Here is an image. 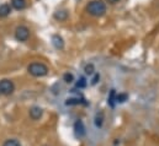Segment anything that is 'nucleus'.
<instances>
[{"instance_id":"1","label":"nucleus","mask_w":159,"mask_h":146,"mask_svg":"<svg viewBox=\"0 0 159 146\" xmlns=\"http://www.w3.org/2000/svg\"><path fill=\"white\" fill-rule=\"evenodd\" d=\"M86 11L91 16L100 17V16L105 15V12H106V5L101 0H91L88 4V6H86Z\"/></svg>"},{"instance_id":"2","label":"nucleus","mask_w":159,"mask_h":146,"mask_svg":"<svg viewBox=\"0 0 159 146\" xmlns=\"http://www.w3.org/2000/svg\"><path fill=\"white\" fill-rule=\"evenodd\" d=\"M27 71L35 77H42L48 74V68L43 63H31L27 68Z\"/></svg>"},{"instance_id":"3","label":"nucleus","mask_w":159,"mask_h":146,"mask_svg":"<svg viewBox=\"0 0 159 146\" xmlns=\"http://www.w3.org/2000/svg\"><path fill=\"white\" fill-rule=\"evenodd\" d=\"M14 90H15V85H14L12 81L6 80V79L0 81V93L1 95L9 96V95H11L14 92Z\"/></svg>"},{"instance_id":"4","label":"nucleus","mask_w":159,"mask_h":146,"mask_svg":"<svg viewBox=\"0 0 159 146\" xmlns=\"http://www.w3.org/2000/svg\"><path fill=\"white\" fill-rule=\"evenodd\" d=\"M30 37V30L26 26H19L15 30V38L20 42H26Z\"/></svg>"},{"instance_id":"5","label":"nucleus","mask_w":159,"mask_h":146,"mask_svg":"<svg viewBox=\"0 0 159 146\" xmlns=\"http://www.w3.org/2000/svg\"><path fill=\"white\" fill-rule=\"evenodd\" d=\"M74 134L77 138H83L85 135V127L81 120H77L74 123Z\"/></svg>"},{"instance_id":"6","label":"nucleus","mask_w":159,"mask_h":146,"mask_svg":"<svg viewBox=\"0 0 159 146\" xmlns=\"http://www.w3.org/2000/svg\"><path fill=\"white\" fill-rule=\"evenodd\" d=\"M42 114H43V110L39 106H34L30 108V118L34 120H39L42 117Z\"/></svg>"},{"instance_id":"7","label":"nucleus","mask_w":159,"mask_h":146,"mask_svg":"<svg viewBox=\"0 0 159 146\" xmlns=\"http://www.w3.org/2000/svg\"><path fill=\"white\" fill-rule=\"evenodd\" d=\"M52 44L58 50H61V49L64 48V41H63V38L59 36V35H53L52 36Z\"/></svg>"},{"instance_id":"8","label":"nucleus","mask_w":159,"mask_h":146,"mask_svg":"<svg viewBox=\"0 0 159 146\" xmlns=\"http://www.w3.org/2000/svg\"><path fill=\"white\" fill-rule=\"evenodd\" d=\"M53 16L58 21H66L68 19V12H67V10H58V11L54 12Z\"/></svg>"},{"instance_id":"9","label":"nucleus","mask_w":159,"mask_h":146,"mask_svg":"<svg viewBox=\"0 0 159 146\" xmlns=\"http://www.w3.org/2000/svg\"><path fill=\"white\" fill-rule=\"evenodd\" d=\"M11 6L15 10H24L26 7V0H11Z\"/></svg>"},{"instance_id":"10","label":"nucleus","mask_w":159,"mask_h":146,"mask_svg":"<svg viewBox=\"0 0 159 146\" xmlns=\"http://www.w3.org/2000/svg\"><path fill=\"white\" fill-rule=\"evenodd\" d=\"M11 12V7L9 4H2L0 5V17H6Z\"/></svg>"},{"instance_id":"11","label":"nucleus","mask_w":159,"mask_h":146,"mask_svg":"<svg viewBox=\"0 0 159 146\" xmlns=\"http://www.w3.org/2000/svg\"><path fill=\"white\" fill-rule=\"evenodd\" d=\"M116 91L115 90H111L110 91V95L107 97V103L110 107H115V103H116Z\"/></svg>"},{"instance_id":"12","label":"nucleus","mask_w":159,"mask_h":146,"mask_svg":"<svg viewBox=\"0 0 159 146\" xmlns=\"http://www.w3.org/2000/svg\"><path fill=\"white\" fill-rule=\"evenodd\" d=\"M80 103H84V105H85L84 100H79V98H68V100L66 101V105H67V106H75V105H80Z\"/></svg>"},{"instance_id":"13","label":"nucleus","mask_w":159,"mask_h":146,"mask_svg":"<svg viewBox=\"0 0 159 146\" xmlns=\"http://www.w3.org/2000/svg\"><path fill=\"white\" fill-rule=\"evenodd\" d=\"M102 123H104V114L100 112V113H98L96 117H95V125H96L98 128H101V127H102Z\"/></svg>"},{"instance_id":"14","label":"nucleus","mask_w":159,"mask_h":146,"mask_svg":"<svg viewBox=\"0 0 159 146\" xmlns=\"http://www.w3.org/2000/svg\"><path fill=\"white\" fill-rule=\"evenodd\" d=\"M128 100V95L127 93H119L116 95V102L117 103H123Z\"/></svg>"},{"instance_id":"15","label":"nucleus","mask_w":159,"mask_h":146,"mask_svg":"<svg viewBox=\"0 0 159 146\" xmlns=\"http://www.w3.org/2000/svg\"><path fill=\"white\" fill-rule=\"evenodd\" d=\"M2 146H21L20 145V143L17 141V140H15V139H9V140H6Z\"/></svg>"},{"instance_id":"16","label":"nucleus","mask_w":159,"mask_h":146,"mask_svg":"<svg viewBox=\"0 0 159 146\" xmlns=\"http://www.w3.org/2000/svg\"><path fill=\"white\" fill-rule=\"evenodd\" d=\"M84 71H85L86 75H93L94 71H95V68H94V65H93V64H88V65H85Z\"/></svg>"},{"instance_id":"17","label":"nucleus","mask_w":159,"mask_h":146,"mask_svg":"<svg viewBox=\"0 0 159 146\" xmlns=\"http://www.w3.org/2000/svg\"><path fill=\"white\" fill-rule=\"evenodd\" d=\"M63 79H64V81H66L67 84H72V82L74 81V76H73V74H70V73H66V74H64Z\"/></svg>"},{"instance_id":"18","label":"nucleus","mask_w":159,"mask_h":146,"mask_svg":"<svg viewBox=\"0 0 159 146\" xmlns=\"http://www.w3.org/2000/svg\"><path fill=\"white\" fill-rule=\"evenodd\" d=\"M77 87H78V88H84V87H86V80H85V77H79V80L77 81Z\"/></svg>"},{"instance_id":"19","label":"nucleus","mask_w":159,"mask_h":146,"mask_svg":"<svg viewBox=\"0 0 159 146\" xmlns=\"http://www.w3.org/2000/svg\"><path fill=\"white\" fill-rule=\"evenodd\" d=\"M99 80H100V75L99 74H95L94 77H93V80H91V85H96Z\"/></svg>"},{"instance_id":"20","label":"nucleus","mask_w":159,"mask_h":146,"mask_svg":"<svg viewBox=\"0 0 159 146\" xmlns=\"http://www.w3.org/2000/svg\"><path fill=\"white\" fill-rule=\"evenodd\" d=\"M120 0H107V2L109 4H116V2H119Z\"/></svg>"}]
</instances>
